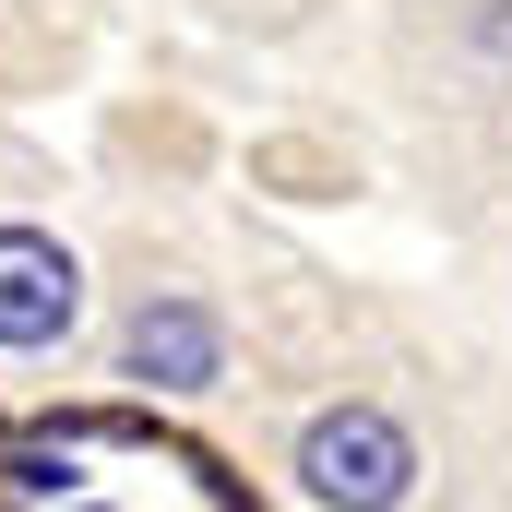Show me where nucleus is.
Instances as JSON below:
<instances>
[{
	"label": "nucleus",
	"instance_id": "obj_3",
	"mask_svg": "<svg viewBox=\"0 0 512 512\" xmlns=\"http://www.w3.org/2000/svg\"><path fill=\"white\" fill-rule=\"evenodd\" d=\"M120 370L155 382V393H203L215 370H227V322H215L203 298H143L131 334H120Z\"/></svg>",
	"mask_w": 512,
	"mask_h": 512
},
{
	"label": "nucleus",
	"instance_id": "obj_4",
	"mask_svg": "<svg viewBox=\"0 0 512 512\" xmlns=\"http://www.w3.org/2000/svg\"><path fill=\"white\" fill-rule=\"evenodd\" d=\"M477 48H489V60H512V0H489V12H477Z\"/></svg>",
	"mask_w": 512,
	"mask_h": 512
},
{
	"label": "nucleus",
	"instance_id": "obj_1",
	"mask_svg": "<svg viewBox=\"0 0 512 512\" xmlns=\"http://www.w3.org/2000/svg\"><path fill=\"white\" fill-rule=\"evenodd\" d=\"M298 489L322 512H393L417 489V441H405V417L382 405H322L310 429H298Z\"/></svg>",
	"mask_w": 512,
	"mask_h": 512
},
{
	"label": "nucleus",
	"instance_id": "obj_5",
	"mask_svg": "<svg viewBox=\"0 0 512 512\" xmlns=\"http://www.w3.org/2000/svg\"><path fill=\"white\" fill-rule=\"evenodd\" d=\"M0 441H12V429H0Z\"/></svg>",
	"mask_w": 512,
	"mask_h": 512
},
{
	"label": "nucleus",
	"instance_id": "obj_2",
	"mask_svg": "<svg viewBox=\"0 0 512 512\" xmlns=\"http://www.w3.org/2000/svg\"><path fill=\"white\" fill-rule=\"evenodd\" d=\"M72 310H84V262L60 251L48 227H0V346L36 358V346L72 334Z\"/></svg>",
	"mask_w": 512,
	"mask_h": 512
}]
</instances>
